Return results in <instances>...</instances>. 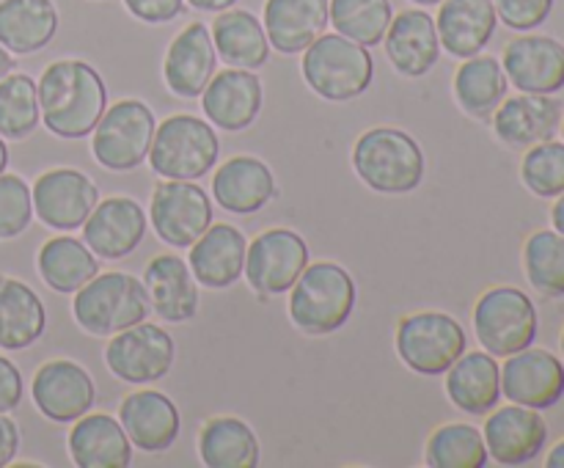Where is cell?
Listing matches in <instances>:
<instances>
[{
	"label": "cell",
	"instance_id": "cell-1",
	"mask_svg": "<svg viewBox=\"0 0 564 468\" xmlns=\"http://www.w3.org/2000/svg\"><path fill=\"white\" fill-rule=\"evenodd\" d=\"M42 124L53 135L77 141L91 135L108 108V88L91 64L61 58L42 72L36 83Z\"/></svg>",
	"mask_w": 564,
	"mask_h": 468
},
{
	"label": "cell",
	"instance_id": "cell-2",
	"mask_svg": "<svg viewBox=\"0 0 564 468\" xmlns=\"http://www.w3.org/2000/svg\"><path fill=\"white\" fill-rule=\"evenodd\" d=\"M352 168L361 182L386 196H402L422 185L424 152L413 135L397 127H375L356 141Z\"/></svg>",
	"mask_w": 564,
	"mask_h": 468
},
{
	"label": "cell",
	"instance_id": "cell-3",
	"mask_svg": "<svg viewBox=\"0 0 564 468\" xmlns=\"http://www.w3.org/2000/svg\"><path fill=\"white\" fill-rule=\"evenodd\" d=\"M356 308V281L341 264H306L290 290V317L308 336H328L350 319Z\"/></svg>",
	"mask_w": 564,
	"mask_h": 468
},
{
	"label": "cell",
	"instance_id": "cell-4",
	"mask_svg": "<svg viewBox=\"0 0 564 468\" xmlns=\"http://www.w3.org/2000/svg\"><path fill=\"white\" fill-rule=\"evenodd\" d=\"M303 80L328 102H350L372 86L375 61L369 47L341 36L323 33L303 50Z\"/></svg>",
	"mask_w": 564,
	"mask_h": 468
},
{
	"label": "cell",
	"instance_id": "cell-5",
	"mask_svg": "<svg viewBox=\"0 0 564 468\" xmlns=\"http://www.w3.org/2000/svg\"><path fill=\"white\" fill-rule=\"evenodd\" d=\"M152 312L149 292L141 279L119 270L97 273L75 292L72 314L91 336H113L130 325L143 323Z\"/></svg>",
	"mask_w": 564,
	"mask_h": 468
},
{
	"label": "cell",
	"instance_id": "cell-6",
	"mask_svg": "<svg viewBox=\"0 0 564 468\" xmlns=\"http://www.w3.org/2000/svg\"><path fill=\"white\" fill-rule=\"evenodd\" d=\"M218 157L220 141L215 127L191 113H176L160 121L149 149L152 171L163 179L196 182L215 168Z\"/></svg>",
	"mask_w": 564,
	"mask_h": 468
},
{
	"label": "cell",
	"instance_id": "cell-7",
	"mask_svg": "<svg viewBox=\"0 0 564 468\" xmlns=\"http://www.w3.org/2000/svg\"><path fill=\"white\" fill-rule=\"evenodd\" d=\"M474 330L490 356L507 358L538 339V308L518 286H494L474 306Z\"/></svg>",
	"mask_w": 564,
	"mask_h": 468
},
{
	"label": "cell",
	"instance_id": "cell-8",
	"mask_svg": "<svg viewBox=\"0 0 564 468\" xmlns=\"http://www.w3.org/2000/svg\"><path fill=\"white\" fill-rule=\"evenodd\" d=\"M154 119L152 108L141 99H119L105 108L102 119L91 132V152L102 168L108 171H132L149 157L152 149Z\"/></svg>",
	"mask_w": 564,
	"mask_h": 468
},
{
	"label": "cell",
	"instance_id": "cell-9",
	"mask_svg": "<svg viewBox=\"0 0 564 468\" xmlns=\"http://www.w3.org/2000/svg\"><path fill=\"white\" fill-rule=\"evenodd\" d=\"M397 352L419 374H444L466 352L468 336L452 314L416 312L397 323Z\"/></svg>",
	"mask_w": 564,
	"mask_h": 468
},
{
	"label": "cell",
	"instance_id": "cell-10",
	"mask_svg": "<svg viewBox=\"0 0 564 468\" xmlns=\"http://www.w3.org/2000/svg\"><path fill=\"white\" fill-rule=\"evenodd\" d=\"M152 229L165 246L191 248L213 224V198L187 179H163L149 204Z\"/></svg>",
	"mask_w": 564,
	"mask_h": 468
},
{
	"label": "cell",
	"instance_id": "cell-11",
	"mask_svg": "<svg viewBox=\"0 0 564 468\" xmlns=\"http://www.w3.org/2000/svg\"><path fill=\"white\" fill-rule=\"evenodd\" d=\"M176 345L165 328L154 323H138L113 334L105 347V363L119 380L132 385L154 383L171 372Z\"/></svg>",
	"mask_w": 564,
	"mask_h": 468
},
{
	"label": "cell",
	"instance_id": "cell-12",
	"mask_svg": "<svg viewBox=\"0 0 564 468\" xmlns=\"http://www.w3.org/2000/svg\"><path fill=\"white\" fill-rule=\"evenodd\" d=\"M308 264V246L297 231L268 229L248 246L246 279L259 297L290 292Z\"/></svg>",
	"mask_w": 564,
	"mask_h": 468
},
{
	"label": "cell",
	"instance_id": "cell-13",
	"mask_svg": "<svg viewBox=\"0 0 564 468\" xmlns=\"http://www.w3.org/2000/svg\"><path fill=\"white\" fill-rule=\"evenodd\" d=\"M33 215L55 231H75L99 202V187L77 168H50L31 187Z\"/></svg>",
	"mask_w": 564,
	"mask_h": 468
},
{
	"label": "cell",
	"instance_id": "cell-14",
	"mask_svg": "<svg viewBox=\"0 0 564 468\" xmlns=\"http://www.w3.org/2000/svg\"><path fill=\"white\" fill-rule=\"evenodd\" d=\"M501 394L534 411L554 407L564 394V363L540 347L512 352L501 367Z\"/></svg>",
	"mask_w": 564,
	"mask_h": 468
},
{
	"label": "cell",
	"instance_id": "cell-15",
	"mask_svg": "<svg viewBox=\"0 0 564 468\" xmlns=\"http://www.w3.org/2000/svg\"><path fill=\"white\" fill-rule=\"evenodd\" d=\"M31 394L42 416L66 424L91 411L97 400V385L80 363L69 358H53L33 374Z\"/></svg>",
	"mask_w": 564,
	"mask_h": 468
},
{
	"label": "cell",
	"instance_id": "cell-16",
	"mask_svg": "<svg viewBox=\"0 0 564 468\" xmlns=\"http://www.w3.org/2000/svg\"><path fill=\"white\" fill-rule=\"evenodd\" d=\"M488 455L499 466H523L532 462L549 440V424L543 413L527 405H505L488 416L482 427Z\"/></svg>",
	"mask_w": 564,
	"mask_h": 468
},
{
	"label": "cell",
	"instance_id": "cell-17",
	"mask_svg": "<svg viewBox=\"0 0 564 468\" xmlns=\"http://www.w3.org/2000/svg\"><path fill=\"white\" fill-rule=\"evenodd\" d=\"M147 235V213L135 198L110 196L97 202L83 224V242L99 259H124Z\"/></svg>",
	"mask_w": 564,
	"mask_h": 468
},
{
	"label": "cell",
	"instance_id": "cell-18",
	"mask_svg": "<svg viewBox=\"0 0 564 468\" xmlns=\"http://www.w3.org/2000/svg\"><path fill=\"white\" fill-rule=\"evenodd\" d=\"M264 88L251 69L215 72L213 80L202 91V110L209 124L229 132H242L257 121L262 110Z\"/></svg>",
	"mask_w": 564,
	"mask_h": 468
},
{
	"label": "cell",
	"instance_id": "cell-19",
	"mask_svg": "<svg viewBox=\"0 0 564 468\" xmlns=\"http://www.w3.org/2000/svg\"><path fill=\"white\" fill-rule=\"evenodd\" d=\"M505 75L523 94H556L564 88V44L554 36H518L501 53Z\"/></svg>",
	"mask_w": 564,
	"mask_h": 468
},
{
	"label": "cell",
	"instance_id": "cell-20",
	"mask_svg": "<svg viewBox=\"0 0 564 468\" xmlns=\"http://www.w3.org/2000/svg\"><path fill=\"white\" fill-rule=\"evenodd\" d=\"M218 53H215L213 33L204 22H191L182 28L169 44L163 61L165 86L182 99H196L213 80Z\"/></svg>",
	"mask_w": 564,
	"mask_h": 468
},
{
	"label": "cell",
	"instance_id": "cell-21",
	"mask_svg": "<svg viewBox=\"0 0 564 468\" xmlns=\"http://www.w3.org/2000/svg\"><path fill=\"white\" fill-rule=\"evenodd\" d=\"M562 102L551 94H518L494 110V132L505 146L529 149L560 132Z\"/></svg>",
	"mask_w": 564,
	"mask_h": 468
},
{
	"label": "cell",
	"instance_id": "cell-22",
	"mask_svg": "<svg viewBox=\"0 0 564 468\" xmlns=\"http://www.w3.org/2000/svg\"><path fill=\"white\" fill-rule=\"evenodd\" d=\"M119 422L132 446L143 451H165L176 444L182 429L180 407L154 389L132 391L121 400Z\"/></svg>",
	"mask_w": 564,
	"mask_h": 468
},
{
	"label": "cell",
	"instance_id": "cell-23",
	"mask_svg": "<svg viewBox=\"0 0 564 468\" xmlns=\"http://www.w3.org/2000/svg\"><path fill=\"white\" fill-rule=\"evenodd\" d=\"M383 47L402 77H424L441 58L435 20L422 9L400 11L386 31Z\"/></svg>",
	"mask_w": 564,
	"mask_h": 468
},
{
	"label": "cell",
	"instance_id": "cell-24",
	"mask_svg": "<svg viewBox=\"0 0 564 468\" xmlns=\"http://www.w3.org/2000/svg\"><path fill=\"white\" fill-rule=\"evenodd\" d=\"M275 176L268 163L251 154L226 160L213 176V196L231 215H253L275 198Z\"/></svg>",
	"mask_w": 564,
	"mask_h": 468
},
{
	"label": "cell",
	"instance_id": "cell-25",
	"mask_svg": "<svg viewBox=\"0 0 564 468\" xmlns=\"http://www.w3.org/2000/svg\"><path fill=\"white\" fill-rule=\"evenodd\" d=\"M141 281L149 292L152 312L163 323H187L198 314V281L182 257L160 253L147 264Z\"/></svg>",
	"mask_w": 564,
	"mask_h": 468
},
{
	"label": "cell",
	"instance_id": "cell-26",
	"mask_svg": "<svg viewBox=\"0 0 564 468\" xmlns=\"http://www.w3.org/2000/svg\"><path fill=\"white\" fill-rule=\"evenodd\" d=\"M248 240L237 226L209 224V229L191 246L193 279L207 290H226L237 284L246 270Z\"/></svg>",
	"mask_w": 564,
	"mask_h": 468
},
{
	"label": "cell",
	"instance_id": "cell-27",
	"mask_svg": "<svg viewBox=\"0 0 564 468\" xmlns=\"http://www.w3.org/2000/svg\"><path fill=\"white\" fill-rule=\"evenodd\" d=\"M499 14L494 0H441L435 28L441 47L455 58L479 55L494 39Z\"/></svg>",
	"mask_w": 564,
	"mask_h": 468
},
{
	"label": "cell",
	"instance_id": "cell-28",
	"mask_svg": "<svg viewBox=\"0 0 564 468\" xmlns=\"http://www.w3.org/2000/svg\"><path fill=\"white\" fill-rule=\"evenodd\" d=\"M72 462L80 468H127L132 462V440L119 418L108 413H83L69 433Z\"/></svg>",
	"mask_w": 564,
	"mask_h": 468
},
{
	"label": "cell",
	"instance_id": "cell-29",
	"mask_svg": "<svg viewBox=\"0 0 564 468\" xmlns=\"http://www.w3.org/2000/svg\"><path fill=\"white\" fill-rule=\"evenodd\" d=\"M330 0H268L262 25L270 47L297 55L328 28Z\"/></svg>",
	"mask_w": 564,
	"mask_h": 468
},
{
	"label": "cell",
	"instance_id": "cell-30",
	"mask_svg": "<svg viewBox=\"0 0 564 468\" xmlns=\"http://www.w3.org/2000/svg\"><path fill=\"white\" fill-rule=\"evenodd\" d=\"M446 394L457 411L485 416L494 411L501 400V367L496 356L488 350L463 352L449 369H446Z\"/></svg>",
	"mask_w": 564,
	"mask_h": 468
},
{
	"label": "cell",
	"instance_id": "cell-31",
	"mask_svg": "<svg viewBox=\"0 0 564 468\" xmlns=\"http://www.w3.org/2000/svg\"><path fill=\"white\" fill-rule=\"evenodd\" d=\"M215 53L235 69H262L270 58V42L257 14L246 9H226L215 17L213 28Z\"/></svg>",
	"mask_w": 564,
	"mask_h": 468
},
{
	"label": "cell",
	"instance_id": "cell-32",
	"mask_svg": "<svg viewBox=\"0 0 564 468\" xmlns=\"http://www.w3.org/2000/svg\"><path fill=\"white\" fill-rule=\"evenodd\" d=\"M58 33L53 0H0V44L14 55L47 47Z\"/></svg>",
	"mask_w": 564,
	"mask_h": 468
},
{
	"label": "cell",
	"instance_id": "cell-33",
	"mask_svg": "<svg viewBox=\"0 0 564 468\" xmlns=\"http://www.w3.org/2000/svg\"><path fill=\"white\" fill-rule=\"evenodd\" d=\"M47 328L44 303L25 281L0 275V347L25 350L36 345Z\"/></svg>",
	"mask_w": 564,
	"mask_h": 468
},
{
	"label": "cell",
	"instance_id": "cell-34",
	"mask_svg": "<svg viewBox=\"0 0 564 468\" xmlns=\"http://www.w3.org/2000/svg\"><path fill=\"white\" fill-rule=\"evenodd\" d=\"M39 275L44 284L61 295H75L83 284L99 273V257L75 237H50L36 257Z\"/></svg>",
	"mask_w": 564,
	"mask_h": 468
},
{
	"label": "cell",
	"instance_id": "cell-35",
	"mask_svg": "<svg viewBox=\"0 0 564 468\" xmlns=\"http://www.w3.org/2000/svg\"><path fill=\"white\" fill-rule=\"evenodd\" d=\"M510 80L505 66L494 55H471L463 58L455 72V97L457 105L474 119H490L494 110L505 102Z\"/></svg>",
	"mask_w": 564,
	"mask_h": 468
},
{
	"label": "cell",
	"instance_id": "cell-36",
	"mask_svg": "<svg viewBox=\"0 0 564 468\" xmlns=\"http://www.w3.org/2000/svg\"><path fill=\"white\" fill-rule=\"evenodd\" d=\"M198 455L209 468L259 466L257 433L237 416H215L198 429Z\"/></svg>",
	"mask_w": 564,
	"mask_h": 468
},
{
	"label": "cell",
	"instance_id": "cell-37",
	"mask_svg": "<svg viewBox=\"0 0 564 468\" xmlns=\"http://www.w3.org/2000/svg\"><path fill=\"white\" fill-rule=\"evenodd\" d=\"M488 460L482 433L471 424H444L424 446V462L430 468H485Z\"/></svg>",
	"mask_w": 564,
	"mask_h": 468
},
{
	"label": "cell",
	"instance_id": "cell-38",
	"mask_svg": "<svg viewBox=\"0 0 564 468\" xmlns=\"http://www.w3.org/2000/svg\"><path fill=\"white\" fill-rule=\"evenodd\" d=\"M391 20H394L391 0H330L328 3V22L336 33L364 47L383 44Z\"/></svg>",
	"mask_w": 564,
	"mask_h": 468
},
{
	"label": "cell",
	"instance_id": "cell-39",
	"mask_svg": "<svg viewBox=\"0 0 564 468\" xmlns=\"http://www.w3.org/2000/svg\"><path fill=\"white\" fill-rule=\"evenodd\" d=\"M523 270L529 284L543 297L564 295V235L543 229L529 235L523 246Z\"/></svg>",
	"mask_w": 564,
	"mask_h": 468
},
{
	"label": "cell",
	"instance_id": "cell-40",
	"mask_svg": "<svg viewBox=\"0 0 564 468\" xmlns=\"http://www.w3.org/2000/svg\"><path fill=\"white\" fill-rule=\"evenodd\" d=\"M39 88L31 75L9 72L0 80V135L22 141L39 127Z\"/></svg>",
	"mask_w": 564,
	"mask_h": 468
},
{
	"label": "cell",
	"instance_id": "cell-41",
	"mask_svg": "<svg viewBox=\"0 0 564 468\" xmlns=\"http://www.w3.org/2000/svg\"><path fill=\"white\" fill-rule=\"evenodd\" d=\"M521 179L540 198H556L564 193V141L551 138L529 146L521 163Z\"/></svg>",
	"mask_w": 564,
	"mask_h": 468
},
{
	"label": "cell",
	"instance_id": "cell-42",
	"mask_svg": "<svg viewBox=\"0 0 564 468\" xmlns=\"http://www.w3.org/2000/svg\"><path fill=\"white\" fill-rule=\"evenodd\" d=\"M33 196L22 176L0 174V240L20 237L31 226Z\"/></svg>",
	"mask_w": 564,
	"mask_h": 468
},
{
	"label": "cell",
	"instance_id": "cell-43",
	"mask_svg": "<svg viewBox=\"0 0 564 468\" xmlns=\"http://www.w3.org/2000/svg\"><path fill=\"white\" fill-rule=\"evenodd\" d=\"M496 14L512 31H534L543 25L554 11L556 0H494Z\"/></svg>",
	"mask_w": 564,
	"mask_h": 468
},
{
	"label": "cell",
	"instance_id": "cell-44",
	"mask_svg": "<svg viewBox=\"0 0 564 468\" xmlns=\"http://www.w3.org/2000/svg\"><path fill=\"white\" fill-rule=\"evenodd\" d=\"M124 6L135 20L149 22V25H163V22H171L182 14L185 0H124Z\"/></svg>",
	"mask_w": 564,
	"mask_h": 468
},
{
	"label": "cell",
	"instance_id": "cell-45",
	"mask_svg": "<svg viewBox=\"0 0 564 468\" xmlns=\"http://www.w3.org/2000/svg\"><path fill=\"white\" fill-rule=\"evenodd\" d=\"M25 394V383H22V374L9 358L0 356V413L14 411L22 402Z\"/></svg>",
	"mask_w": 564,
	"mask_h": 468
},
{
	"label": "cell",
	"instance_id": "cell-46",
	"mask_svg": "<svg viewBox=\"0 0 564 468\" xmlns=\"http://www.w3.org/2000/svg\"><path fill=\"white\" fill-rule=\"evenodd\" d=\"M17 451H20V427H17L14 418L0 413V468L9 466Z\"/></svg>",
	"mask_w": 564,
	"mask_h": 468
},
{
	"label": "cell",
	"instance_id": "cell-47",
	"mask_svg": "<svg viewBox=\"0 0 564 468\" xmlns=\"http://www.w3.org/2000/svg\"><path fill=\"white\" fill-rule=\"evenodd\" d=\"M187 3H191L193 9H198V11H209V14H220V11L231 9V6H235L237 0H187Z\"/></svg>",
	"mask_w": 564,
	"mask_h": 468
},
{
	"label": "cell",
	"instance_id": "cell-48",
	"mask_svg": "<svg viewBox=\"0 0 564 468\" xmlns=\"http://www.w3.org/2000/svg\"><path fill=\"white\" fill-rule=\"evenodd\" d=\"M551 224H554V229L560 231V235H564V193L556 196L554 209H551Z\"/></svg>",
	"mask_w": 564,
	"mask_h": 468
},
{
	"label": "cell",
	"instance_id": "cell-49",
	"mask_svg": "<svg viewBox=\"0 0 564 468\" xmlns=\"http://www.w3.org/2000/svg\"><path fill=\"white\" fill-rule=\"evenodd\" d=\"M545 466H549V468H564V438L554 446V449L549 451V457H545Z\"/></svg>",
	"mask_w": 564,
	"mask_h": 468
},
{
	"label": "cell",
	"instance_id": "cell-50",
	"mask_svg": "<svg viewBox=\"0 0 564 468\" xmlns=\"http://www.w3.org/2000/svg\"><path fill=\"white\" fill-rule=\"evenodd\" d=\"M11 69H14V58H11L9 50H6L3 44H0V80H3V77L9 75Z\"/></svg>",
	"mask_w": 564,
	"mask_h": 468
},
{
	"label": "cell",
	"instance_id": "cell-51",
	"mask_svg": "<svg viewBox=\"0 0 564 468\" xmlns=\"http://www.w3.org/2000/svg\"><path fill=\"white\" fill-rule=\"evenodd\" d=\"M6 165H9V149H6L3 135H0V174L6 171Z\"/></svg>",
	"mask_w": 564,
	"mask_h": 468
},
{
	"label": "cell",
	"instance_id": "cell-52",
	"mask_svg": "<svg viewBox=\"0 0 564 468\" xmlns=\"http://www.w3.org/2000/svg\"><path fill=\"white\" fill-rule=\"evenodd\" d=\"M413 3H416V6H435V3H441V0H413Z\"/></svg>",
	"mask_w": 564,
	"mask_h": 468
},
{
	"label": "cell",
	"instance_id": "cell-53",
	"mask_svg": "<svg viewBox=\"0 0 564 468\" xmlns=\"http://www.w3.org/2000/svg\"><path fill=\"white\" fill-rule=\"evenodd\" d=\"M560 132H562V141H564V113H562V124H560Z\"/></svg>",
	"mask_w": 564,
	"mask_h": 468
},
{
	"label": "cell",
	"instance_id": "cell-54",
	"mask_svg": "<svg viewBox=\"0 0 564 468\" xmlns=\"http://www.w3.org/2000/svg\"><path fill=\"white\" fill-rule=\"evenodd\" d=\"M560 345H562V356H564V328H562V339H560Z\"/></svg>",
	"mask_w": 564,
	"mask_h": 468
}]
</instances>
